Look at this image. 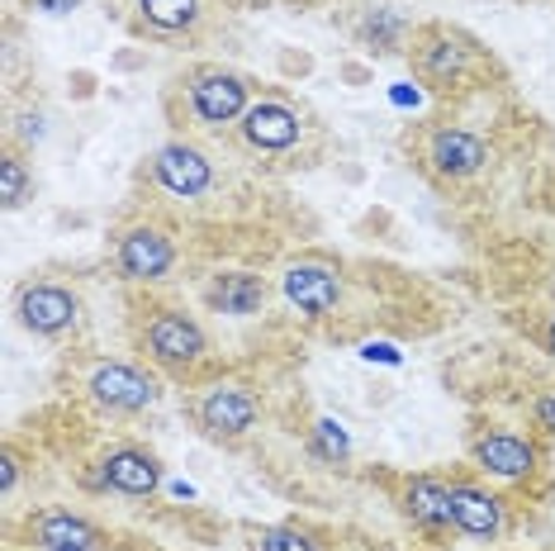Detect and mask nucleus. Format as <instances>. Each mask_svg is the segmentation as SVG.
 I'll use <instances>...</instances> for the list:
<instances>
[{
	"mask_svg": "<svg viewBox=\"0 0 555 551\" xmlns=\"http://www.w3.org/2000/svg\"><path fill=\"white\" fill-rule=\"evenodd\" d=\"M257 419H261L257 395L237 381H219V385H209V390H199V399H195V423L214 443H237V437H247L257 428Z\"/></svg>",
	"mask_w": 555,
	"mask_h": 551,
	"instance_id": "7",
	"label": "nucleus"
},
{
	"mask_svg": "<svg viewBox=\"0 0 555 551\" xmlns=\"http://www.w3.org/2000/svg\"><path fill=\"white\" fill-rule=\"evenodd\" d=\"M451 513H456V533L470 542H499L508 533V504L475 480H451Z\"/></svg>",
	"mask_w": 555,
	"mask_h": 551,
	"instance_id": "12",
	"label": "nucleus"
},
{
	"mask_svg": "<svg viewBox=\"0 0 555 551\" xmlns=\"http://www.w3.org/2000/svg\"><path fill=\"white\" fill-rule=\"evenodd\" d=\"M138 343H143L153 367L171 371V375H191L209 361V333L199 329V319H191L185 309H171V305L147 309Z\"/></svg>",
	"mask_w": 555,
	"mask_h": 551,
	"instance_id": "1",
	"label": "nucleus"
},
{
	"mask_svg": "<svg viewBox=\"0 0 555 551\" xmlns=\"http://www.w3.org/2000/svg\"><path fill=\"white\" fill-rule=\"evenodd\" d=\"M409 62L423 86H433V91H456V86L475 77L479 53L465 34L447 29V24H423L409 39Z\"/></svg>",
	"mask_w": 555,
	"mask_h": 551,
	"instance_id": "2",
	"label": "nucleus"
},
{
	"mask_svg": "<svg viewBox=\"0 0 555 551\" xmlns=\"http://www.w3.org/2000/svg\"><path fill=\"white\" fill-rule=\"evenodd\" d=\"M403 518L427 537H447L456 533V513H451V480L441 475H409L403 480Z\"/></svg>",
	"mask_w": 555,
	"mask_h": 551,
	"instance_id": "13",
	"label": "nucleus"
},
{
	"mask_svg": "<svg viewBox=\"0 0 555 551\" xmlns=\"http://www.w3.org/2000/svg\"><path fill=\"white\" fill-rule=\"evenodd\" d=\"M29 191H34L29 167H24V157L10 148L5 162H0V195H5V209H20L24 200H29Z\"/></svg>",
	"mask_w": 555,
	"mask_h": 551,
	"instance_id": "22",
	"label": "nucleus"
},
{
	"mask_svg": "<svg viewBox=\"0 0 555 551\" xmlns=\"http://www.w3.org/2000/svg\"><path fill=\"white\" fill-rule=\"evenodd\" d=\"M15 480H20V466H15V452H5V461H0V490H15Z\"/></svg>",
	"mask_w": 555,
	"mask_h": 551,
	"instance_id": "25",
	"label": "nucleus"
},
{
	"mask_svg": "<svg viewBox=\"0 0 555 551\" xmlns=\"http://www.w3.org/2000/svg\"><path fill=\"white\" fill-rule=\"evenodd\" d=\"M237 138H243L247 153L281 162V157H295L299 148H305L309 119H305V110H299L295 100L261 95V100H251V110L243 115V124H237Z\"/></svg>",
	"mask_w": 555,
	"mask_h": 551,
	"instance_id": "4",
	"label": "nucleus"
},
{
	"mask_svg": "<svg viewBox=\"0 0 555 551\" xmlns=\"http://www.w3.org/2000/svg\"><path fill=\"white\" fill-rule=\"evenodd\" d=\"M86 395L109 413H143V409L157 405L162 390H157L153 375L129 367V361H100V367L86 375Z\"/></svg>",
	"mask_w": 555,
	"mask_h": 551,
	"instance_id": "10",
	"label": "nucleus"
},
{
	"mask_svg": "<svg viewBox=\"0 0 555 551\" xmlns=\"http://www.w3.org/2000/svg\"><path fill=\"white\" fill-rule=\"evenodd\" d=\"M29 10H39V15H72V10L81 5V0H24Z\"/></svg>",
	"mask_w": 555,
	"mask_h": 551,
	"instance_id": "24",
	"label": "nucleus"
},
{
	"mask_svg": "<svg viewBox=\"0 0 555 551\" xmlns=\"http://www.w3.org/2000/svg\"><path fill=\"white\" fill-rule=\"evenodd\" d=\"M29 542L43 551H105V533L72 509H43L29 523Z\"/></svg>",
	"mask_w": 555,
	"mask_h": 551,
	"instance_id": "16",
	"label": "nucleus"
},
{
	"mask_svg": "<svg viewBox=\"0 0 555 551\" xmlns=\"http://www.w3.org/2000/svg\"><path fill=\"white\" fill-rule=\"evenodd\" d=\"M418 162L437 181H470L489 167V143L456 124H427L418 133Z\"/></svg>",
	"mask_w": 555,
	"mask_h": 551,
	"instance_id": "5",
	"label": "nucleus"
},
{
	"mask_svg": "<svg viewBox=\"0 0 555 551\" xmlns=\"http://www.w3.org/2000/svg\"><path fill=\"white\" fill-rule=\"evenodd\" d=\"M100 471H105V485L115 495H129V499H147L162 490V461L147 452V447H133L124 443L115 452L100 457Z\"/></svg>",
	"mask_w": 555,
	"mask_h": 551,
	"instance_id": "14",
	"label": "nucleus"
},
{
	"mask_svg": "<svg viewBox=\"0 0 555 551\" xmlns=\"http://www.w3.org/2000/svg\"><path fill=\"white\" fill-rule=\"evenodd\" d=\"M153 181L176 200H199L214 191V162L195 143L176 138V143H162L153 153Z\"/></svg>",
	"mask_w": 555,
	"mask_h": 551,
	"instance_id": "11",
	"label": "nucleus"
},
{
	"mask_svg": "<svg viewBox=\"0 0 555 551\" xmlns=\"http://www.w3.org/2000/svg\"><path fill=\"white\" fill-rule=\"evenodd\" d=\"M138 15L157 34H191L205 10H199V0H138Z\"/></svg>",
	"mask_w": 555,
	"mask_h": 551,
	"instance_id": "18",
	"label": "nucleus"
},
{
	"mask_svg": "<svg viewBox=\"0 0 555 551\" xmlns=\"http://www.w3.org/2000/svg\"><path fill=\"white\" fill-rule=\"evenodd\" d=\"M395 105H418V91H409V86H399V91H395Z\"/></svg>",
	"mask_w": 555,
	"mask_h": 551,
	"instance_id": "26",
	"label": "nucleus"
},
{
	"mask_svg": "<svg viewBox=\"0 0 555 551\" xmlns=\"http://www.w3.org/2000/svg\"><path fill=\"white\" fill-rule=\"evenodd\" d=\"M285 299L299 309V315H333L337 299H343V276L333 267H323V261H295V267L285 271Z\"/></svg>",
	"mask_w": 555,
	"mask_h": 551,
	"instance_id": "15",
	"label": "nucleus"
},
{
	"mask_svg": "<svg viewBox=\"0 0 555 551\" xmlns=\"http://www.w3.org/2000/svg\"><path fill=\"white\" fill-rule=\"evenodd\" d=\"M361 39L375 43L380 53H399V43L413 39V34H409V24H403L389 5H371V15H365V24H361Z\"/></svg>",
	"mask_w": 555,
	"mask_h": 551,
	"instance_id": "19",
	"label": "nucleus"
},
{
	"mask_svg": "<svg viewBox=\"0 0 555 551\" xmlns=\"http://www.w3.org/2000/svg\"><path fill=\"white\" fill-rule=\"evenodd\" d=\"M541 343H546V353L555 357V315H551V323H546V329H541Z\"/></svg>",
	"mask_w": 555,
	"mask_h": 551,
	"instance_id": "27",
	"label": "nucleus"
},
{
	"mask_svg": "<svg viewBox=\"0 0 555 551\" xmlns=\"http://www.w3.org/2000/svg\"><path fill=\"white\" fill-rule=\"evenodd\" d=\"M181 91H185V115L199 129H229V124H243V115L251 110V81L229 67H195L181 81Z\"/></svg>",
	"mask_w": 555,
	"mask_h": 551,
	"instance_id": "3",
	"label": "nucleus"
},
{
	"mask_svg": "<svg viewBox=\"0 0 555 551\" xmlns=\"http://www.w3.org/2000/svg\"><path fill=\"white\" fill-rule=\"evenodd\" d=\"M532 423L546 437H555V390H541L537 399H532Z\"/></svg>",
	"mask_w": 555,
	"mask_h": 551,
	"instance_id": "23",
	"label": "nucleus"
},
{
	"mask_svg": "<svg viewBox=\"0 0 555 551\" xmlns=\"http://www.w3.org/2000/svg\"><path fill=\"white\" fill-rule=\"evenodd\" d=\"M470 457H475V466L485 471V475H494V480H508V485L532 480V475L541 471V461H546V452H541L537 437L513 433V428H485V433H475Z\"/></svg>",
	"mask_w": 555,
	"mask_h": 551,
	"instance_id": "6",
	"label": "nucleus"
},
{
	"mask_svg": "<svg viewBox=\"0 0 555 551\" xmlns=\"http://www.w3.org/2000/svg\"><path fill=\"white\" fill-rule=\"evenodd\" d=\"M267 295L271 291L257 271H219V276H209V285H205V305L214 315H233V319L257 315V309L267 305Z\"/></svg>",
	"mask_w": 555,
	"mask_h": 551,
	"instance_id": "17",
	"label": "nucleus"
},
{
	"mask_svg": "<svg viewBox=\"0 0 555 551\" xmlns=\"http://www.w3.org/2000/svg\"><path fill=\"white\" fill-rule=\"evenodd\" d=\"M257 551H327L323 533L299 528V523H275V528L257 533Z\"/></svg>",
	"mask_w": 555,
	"mask_h": 551,
	"instance_id": "20",
	"label": "nucleus"
},
{
	"mask_svg": "<svg viewBox=\"0 0 555 551\" xmlns=\"http://www.w3.org/2000/svg\"><path fill=\"white\" fill-rule=\"evenodd\" d=\"M15 319L39 337H57L81 319V295L57 281H29L15 295Z\"/></svg>",
	"mask_w": 555,
	"mask_h": 551,
	"instance_id": "9",
	"label": "nucleus"
},
{
	"mask_svg": "<svg viewBox=\"0 0 555 551\" xmlns=\"http://www.w3.org/2000/svg\"><path fill=\"white\" fill-rule=\"evenodd\" d=\"M176 267V243L157 223H129L115 238V271L129 285H153Z\"/></svg>",
	"mask_w": 555,
	"mask_h": 551,
	"instance_id": "8",
	"label": "nucleus"
},
{
	"mask_svg": "<svg viewBox=\"0 0 555 551\" xmlns=\"http://www.w3.org/2000/svg\"><path fill=\"white\" fill-rule=\"evenodd\" d=\"M309 452L327 461V466H347L351 461V443H347V433H343V423H333V419H323V423H313V437H309Z\"/></svg>",
	"mask_w": 555,
	"mask_h": 551,
	"instance_id": "21",
	"label": "nucleus"
}]
</instances>
